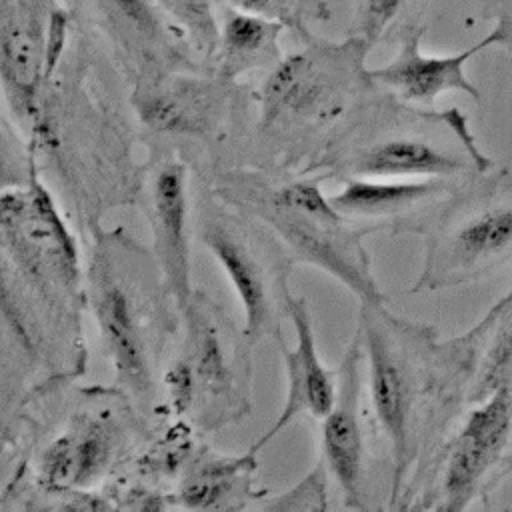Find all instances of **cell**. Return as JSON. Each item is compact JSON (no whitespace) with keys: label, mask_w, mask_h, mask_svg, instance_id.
<instances>
[{"label":"cell","mask_w":512,"mask_h":512,"mask_svg":"<svg viewBox=\"0 0 512 512\" xmlns=\"http://www.w3.org/2000/svg\"><path fill=\"white\" fill-rule=\"evenodd\" d=\"M368 396L392 458V502L406 478L468 406L470 368L460 334L440 340L434 326L360 302Z\"/></svg>","instance_id":"1"},{"label":"cell","mask_w":512,"mask_h":512,"mask_svg":"<svg viewBox=\"0 0 512 512\" xmlns=\"http://www.w3.org/2000/svg\"><path fill=\"white\" fill-rule=\"evenodd\" d=\"M498 162L478 144L470 118L452 106H416L376 88L310 168L326 176L440 178L462 182Z\"/></svg>","instance_id":"2"},{"label":"cell","mask_w":512,"mask_h":512,"mask_svg":"<svg viewBox=\"0 0 512 512\" xmlns=\"http://www.w3.org/2000/svg\"><path fill=\"white\" fill-rule=\"evenodd\" d=\"M302 40L266 72L254 96V138L274 158L312 166L378 84L366 66L372 46L362 38Z\"/></svg>","instance_id":"3"},{"label":"cell","mask_w":512,"mask_h":512,"mask_svg":"<svg viewBox=\"0 0 512 512\" xmlns=\"http://www.w3.org/2000/svg\"><path fill=\"white\" fill-rule=\"evenodd\" d=\"M84 296L116 386L140 406H152L162 352L180 318L172 314L178 304L152 250L122 228L94 234Z\"/></svg>","instance_id":"4"},{"label":"cell","mask_w":512,"mask_h":512,"mask_svg":"<svg viewBox=\"0 0 512 512\" xmlns=\"http://www.w3.org/2000/svg\"><path fill=\"white\" fill-rule=\"evenodd\" d=\"M238 176L220 190L224 204L264 222L292 258L322 268L360 302L386 304L362 244L368 230H358L334 208L330 194L320 188L324 176L296 178L278 186L256 178L254 172Z\"/></svg>","instance_id":"5"},{"label":"cell","mask_w":512,"mask_h":512,"mask_svg":"<svg viewBox=\"0 0 512 512\" xmlns=\"http://www.w3.org/2000/svg\"><path fill=\"white\" fill-rule=\"evenodd\" d=\"M0 230L2 282L40 302L50 316L78 332L82 298L78 244L40 180L34 154L26 182L2 190Z\"/></svg>","instance_id":"6"},{"label":"cell","mask_w":512,"mask_h":512,"mask_svg":"<svg viewBox=\"0 0 512 512\" xmlns=\"http://www.w3.org/2000/svg\"><path fill=\"white\" fill-rule=\"evenodd\" d=\"M180 354L164 370L166 404L176 418H190L214 432L242 420L250 410L252 364L244 330L202 290H194L182 310Z\"/></svg>","instance_id":"7"},{"label":"cell","mask_w":512,"mask_h":512,"mask_svg":"<svg viewBox=\"0 0 512 512\" xmlns=\"http://www.w3.org/2000/svg\"><path fill=\"white\" fill-rule=\"evenodd\" d=\"M410 292H438L512 266V170L496 164L456 184L430 218Z\"/></svg>","instance_id":"8"},{"label":"cell","mask_w":512,"mask_h":512,"mask_svg":"<svg viewBox=\"0 0 512 512\" xmlns=\"http://www.w3.org/2000/svg\"><path fill=\"white\" fill-rule=\"evenodd\" d=\"M512 476V392L496 390L472 402L416 468L404 496L418 492L420 508L460 512Z\"/></svg>","instance_id":"9"},{"label":"cell","mask_w":512,"mask_h":512,"mask_svg":"<svg viewBox=\"0 0 512 512\" xmlns=\"http://www.w3.org/2000/svg\"><path fill=\"white\" fill-rule=\"evenodd\" d=\"M238 210V208H236ZM200 242L228 278L244 314V334L254 346L282 340L288 318V274L292 254L258 218L238 210H214L200 224Z\"/></svg>","instance_id":"10"},{"label":"cell","mask_w":512,"mask_h":512,"mask_svg":"<svg viewBox=\"0 0 512 512\" xmlns=\"http://www.w3.org/2000/svg\"><path fill=\"white\" fill-rule=\"evenodd\" d=\"M254 98L238 80L210 64L168 72L130 88V108L138 124L156 138L216 144L248 112Z\"/></svg>","instance_id":"11"},{"label":"cell","mask_w":512,"mask_h":512,"mask_svg":"<svg viewBox=\"0 0 512 512\" xmlns=\"http://www.w3.org/2000/svg\"><path fill=\"white\" fill-rule=\"evenodd\" d=\"M66 6L102 40L130 88L206 64L152 0H66Z\"/></svg>","instance_id":"12"},{"label":"cell","mask_w":512,"mask_h":512,"mask_svg":"<svg viewBox=\"0 0 512 512\" xmlns=\"http://www.w3.org/2000/svg\"><path fill=\"white\" fill-rule=\"evenodd\" d=\"M64 12L58 0H0V78L6 116L18 130L36 114L52 30Z\"/></svg>","instance_id":"13"},{"label":"cell","mask_w":512,"mask_h":512,"mask_svg":"<svg viewBox=\"0 0 512 512\" xmlns=\"http://www.w3.org/2000/svg\"><path fill=\"white\" fill-rule=\"evenodd\" d=\"M124 444L126 426L114 406L86 408L42 450L38 480L56 496L84 492L110 472Z\"/></svg>","instance_id":"14"},{"label":"cell","mask_w":512,"mask_h":512,"mask_svg":"<svg viewBox=\"0 0 512 512\" xmlns=\"http://www.w3.org/2000/svg\"><path fill=\"white\" fill-rule=\"evenodd\" d=\"M144 212L152 234V254L182 314L196 290L192 286L188 166L182 158H164L152 170Z\"/></svg>","instance_id":"15"},{"label":"cell","mask_w":512,"mask_h":512,"mask_svg":"<svg viewBox=\"0 0 512 512\" xmlns=\"http://www.w3.org/2000/svg\"><path fill=\"white\" fill-rule=\"evenodd\" d=\"M426 28V22L416 24L398 38L396 56L388 64L370 70L374 82L400 100L416 106H434L438 96L452 90L464 92L474 102H480L482 94L466 76V64L486 48L498 46L496 32L490 30L484 38L460 52L434 56L424 54L420 48Z\"/></svg>","instance_id":"16"},{"label":"cell","mask_w":512,"mask_h":512,"mask_svg":"<svg viewBox=\"0 0 512 512\" xmlns=\"http://www.w3.org/2000/svg\"><path fill=\"white\" fill-rule=\"evenodd\" d=\"M362 358L364 346L356 334L340 362L338 394L332 410L320 420V458L336 480L346 506L364 510V426H362Z\"/></svg>","instance_id":"17"},{"label":"cell","mask_w":512,"mask_h":512,"mask_svg":"<svg viewBox=\"0 0 512 512\" xmlns=\"http://www.w3.org/2000/svg\"><path fill=\"white\" fill-rule=\"evenodd\" d=\"M458 182L440 178H366L350 176L330 194L334 208L356 222L390 224L420 232L454 192Z\"/></svg>","instance_id":"18"},{"label":"cell","mask_w":512,"mask_h":512,"mask_svg":"<svg viewBox=\"0 0 512 512\" xmlns=\"http://www.w3.org/2000/svg\"><path fill=\"white\" fill-rule=\"evenodd\" d=\"M288 318L292 322L296 342L288 348L280 340V352L286 372V396L276 422L250 446L258 452L276 434H280L292 420L302 414L322 420L334 406L338 394V372L330 370L318 352L312 316L304 298L290 300Z\"/></svg>","instance_id":"19"},{"label":"cell","mask_w":512,"mask_h":512,"mask_svg":"<svg viewBox=\"0 0 512 512\" xmlns=\"http://www.w3.org/2000/svg\"><path fill=\"white\" fill-rule=\"evenodd\" d=\"M258 452L220 454L210 446L192 452L180 472L174 502L190 510H238L250 500L264 498V490L254 488Z\"/></svg>","instance_id":"20"},{"label":"cell","mask_w":512,"mask_h":512,"mask_svg":"<svg viewBox=\"0 0 512 512\" xmlns=\"http://www.w3.org/2000/svg\"><path fill=\"white\" fill-rule=\"evenodd\" d=\"M470 382L468 404L496 390L512 392V286L492 308L464 334Z\"/></svg>","instance_id":"21"},{"label":"cell","mask_w":512,"mask_h":512,"mask_svg":"<svg viewBox=\"0 0 512 512\" xmlns=\"http://www.w3.org/2000/svg\"><path fill=\"white\" fill-rule=\"evenodd\" d=\"M286 28L270 18L238 10L226 2L220 8V32L210 66L238 80L252 70H270L280 62V34Z\"/></svg>","instance_id":"22"},{"label":"cell","mask_w":512,"mask_h":512,"mask_svg":"<svg viewBox=\"0 0 512 512\" xmlns=\"http://www.w3.org/2000/svg\"><path fill=\"white\" fill-rule=\"evenodd\" d=\"M432 0H356L348 36H358L370 46L384 38H400L408 28L424 24Z\"/></svg>","instance_id":"23"},{"label":"cell","mask_w":512,"mask_h":512,"mask_svg":"<svg viewBox=\"0 0 512 512\" xmlns=\"http://www.w3.org/2000/svg\"><path fill=\"white\" fill-rule=\"evenodd\" d=\"M162 14L188 38L198 58L210 64L220 32L224 0H152Z\"/></svg>","instance_id":"24"},{"label":"cell","mask_w":512,"mask_h":512,"mask_svg":"<svg viewBox=\"0 0 512 512\" xmlns=\"http://www.w3.org/2000/svg\"><path fill=\"white\" fill-rule=\"evenodd\" d=\"M226 4L270 18L300 38L312 34V26L328 22L332 10L328 0H224Z\"/></svg>","instance_id":"25"},{"label":"cell","mask_w":512,"mask_h":512,"mask_svg":"<svg viewBox=\"0 0 512 512\" xmlns=\"http://www.w3.org/2000/svg\"><path fill=\"white\" fill-rule=\"evenodd\" d=\"M328 466L318 458L316 466L290 490L268 498L262 508L268 510H326L328 508Z\"/></svg>","instance_id":"26"},{"label":"cell","mask_w":512,"mask_h":512,"mask_svg":"<svg viewBox=\"0 0 512 512\" xmlns=\"http://www.w3.org/2000/svg\"><path fill=\"white\" fill-rule=\"evenodd\" d=\"M480 18L490 22L498 46L512 52V0H480Z\"/></svg>","instance_id":"27"}]
</instances>
